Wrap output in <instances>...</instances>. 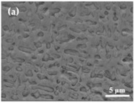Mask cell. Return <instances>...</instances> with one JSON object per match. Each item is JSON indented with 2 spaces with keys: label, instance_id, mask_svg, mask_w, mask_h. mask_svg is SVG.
<instances>
[{
  "label": "cell",
  "instance_id": "obj_11",
  "mask_svg": "<svg viewBox=\"0 0 134 103\" xmlns=\"http://www.w3.org/2000/svg\"><path fill=\"white\" fill-rule=\"evenodd\" d=\"M78 47H80V48L86 47V45H85V44H84V45H79V46H78Z\"/></svg>",
  "mask_w": 134,
  "mask_h": 103
},
{
  "label": "cell",
  "instance_id": "obj_7",
  "mask_svg": "<svg viewBox=\"0 0 134 103\" xmlns=\"http://www.w3.org/2000/svg\"><path fill=\"white\" fill-rule=\"evenodd\" d=\"M35 45H36V47L39 48V47H41V46H42V44H41V43H40V42H37V43H35Z\"/></svg>",
  "mask_w": 134,
  "mask_h": 103
},
{
  "label": "cell",
  "instance_id": "obj_6",
  "mask_svg": "<svg viewBox=\"0 0 134 103\" xmlns=\"http://www.w3.org/2000/svg\"><path fill=\"white\" fill-rule=\"evenodd\" d=\"M26 76H29V77H32V71H31V70H29V71L26 73Z\"/></svg>",
  "mask_w": 134,
  "mask_h": 103
},
{
  "label": "cell",
  "instance_id": "obj_9",
  "mask_svg": "<svg viewBox=\"0 0 134 103\" xmlns=\"http://www.w3.org/2000/svg\"><path fill=\"white\" fill-rule=\"evenodd\" d=\"M52 56H54V57H57V58H61L59 55H54V54H52Z\"/></svg>",
  "mask_w": 134,
  "mask_h": 103
},
{
  "label": "cell",
  "instance_id": "obj_3",
  "mask_svg": "<svg viewBox=\"0 0 134 103\" xmlns=\"http://www.w3.org/2000/svg\"><path fill=\"white\" fill-rule=\"evenodd\" d=\"M65 53L68 54V55H79V52L74 49H65Z\"/></svg>",
  "mask_w": 134,
  "mask_h": 103
},
{
  "label": "cell",
  "instance_id": "obj_2",
  "mask_svg": "<svg viewBox=\"0 0 134 103\" xmlns=\"http://www.w3.org/2000/svg\"><path fill=\"white\" fill-rule=\"evenodd\" d=\"M18 49L20 51L23 52H26V53H32L33 52H35V49H31L29 47H23V46H20L18 47Z\"/></svg>",
  "mask_w": 134,
  "mask_h": 103
},
{
  "label": "cell",
  "instance_id": "obj_1",
  "mask_svg": "<svg viewBox=\"0 0 134 103\" xmlns=\"http://www.w3.org/2000/svg\"><path fill=\"white\" fill-rule=\"evenodd\" d=\"M33 89H40L46 92H49V93H53L54 92V89L49 86H46V85H37L35 88H33Z\"/></svg>",
  "mask_w": 134,
  "mask_h": 103
},
{
  "label": "cell",
  "instance_id": "obj_12",
  "mask_svg": "<svg viewBox=\"0 0 134 103\" xmlns=\"http://www.w3.org/2000/svg\"><path fill=\"white\" fill-rule=\"evenodd\" d=\"M51 47V44H49V43H48L47 44V49H50Z\"/></svg>",
  "mask_w": 134,
  "mask_h": 103
},
{
  "label": "cell",
  "instance_id": "obj_4",
  "mask_svg": "<svg viewBox=\"0 0 134 103\" xmlns=\"http://www.w3.org/2000/svg\"><path fill=\"white\" fill-rule=\"evenodd\" d=\"M14 60H15V61H18V62H20V63H23L25 61L24 59L18 58H14Z\"/></svg>",
  "mask_w": 134,
  "mask_h": 103
},
{
  "label": "cell",
  "instance_id": "obj_5",
  "mask_svg": "<svg viewBox=\"0 0 134 103\" xmlns=\"http://www.w3.org/2000/svg\"><path fill=\"white\" fill-rule=\"evenodd\" d=\"M40 96H42V97H43V98H47V99H52L54 97L52 96H50V95H40Z\"/></svg>",
  "mask_w": 134,
  "mask_h": 103
},
{
  "label": "cell",
  "instance_id": "obj_10",
  "mask_svg": "<svg viewBox=\"0 0 134 103\" xmlns=\"http://www.w3.org/2000/svg\"><path fill=\"white\" fill-rule=\"evenodd\" d=\"M16 70H17V71H21L22 69L21 68V67H16Z\"/></svg>",
  "mask_w": 134,
  "mask_h": 103
},
{
  "label": "cell",
  "instance_id": "obj_8",
  "mask_svg": "<svg viewBox=\"0 0 134 103\" xmlns=\"http://www.w3.org/2000/svg\"><path fill=\"white\" fill-rule=\"evenodd\" d=\"M10 69V67H4V71H9V70Z\"/></svg>",
  "mask_w": 134,
  "mask_h": 103
}]
</instances>
